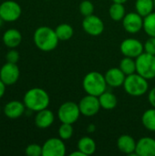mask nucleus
Here are the masks:
<instances>
[{
    "mask_svg": "<svg viewBox=\"0 0 155 156\" xmlns=\"http://www.w3.org/2000/svg\"><path fill=\"white\" fill-rule=\"evenodd\" d=\"M107 82L104 75L98 71H90L87 73L82 81L83 90L87 94L99 97L107 90Z\"/></svg>",
    "mask_w": 155,
    "mask_h": 156,
    "instance_id": "7ed1b4c3",
    "label": "nucleus"
},
{
    "mask_svg": "<svg viewBox=\"0 0 155 156\" xmlns=\"http://www.w3.org/2000/svg\"><path fill=\"white\" fill-rule=\"evenodd\" d=\"M96 147L97 146L95 141L89 136H84L78 142V149L86 156L93 154L96 152Z\"/></svg>",
    "mask_w": 155,
    "mask_h": 156,
    "instance_id": "412c9836",
    "label": "nucleus"
},
{
    "mask_svg": "<svg viewBox=\"0 0 155 156\" xmlns=\"http://www.w3.org/2000/svg\"><path fill=\"white\" fill-rule=\"evenodd\" d=\"M99 101H100V107L107 111L113 110L114 108H116V106L118 104V99H117L116 95L114 93H112L111 91H107V90L99 96Z\"/></svg>",
    "mask_w": 155,
    "mask_h": 156,
    "instance_id": "aec40b11",
    "label": "nucleus"
},
{
    "mask_svg": "<svg viewBox=\"0 0 155 156\" xmlns=\"http://www.w3.org/2000/svg\"><path fill=\"white\" fill-rule=\"evenodd\" d=\"M108 86L112 88H118L123 86L126 75L120 68H111L108 69L104 75Z\"/></svg>",
    "mask_w": 155,
    "mask_h": 156,
    "instance_id": "2eb2a0df",
    "label": "nucleus"
},
{
    "mask_svg": "<svg viewBox=\"0 0 155 156\" xmlns=\"http://www.w3.org/2000/svg\"><path fill=\"white\" fill-rule=\"evenodd\" d=\"M70 156H86L81 151H79V149H77V151H75V152H72L71 154H70Z\"/></svg>",
    "mask_w": 155,
    "mask_h": 156,
    "instance_id": "f704fd0d",
    "label": "nucleus"
},
{
    "mask_svg": "<svg viewBox=\"0 0 155 156\" xmlns=\"http://www.w3.org/2000/svg\"><path fill=\"white\" fill-rule=\"evenodd\" d=\"M33 40L36 47L44 52L54 50L59 42L55 29L49 27L42 26L37 27L33 35Z\"/></svg>",
    "mask_w": 155,
    "mask_h": 156,
    "instance_id": "f257e3e1",
    "label": "nucleus"
},
{
    "mask_svg": "<svg viewBox=\"0 0 155 156\" xmlns=\"http://www.w3.org/2000/svg\"><path fill=\"white\" fill-rule=\"evenodd\" d=\"M19 52L16 49V48H10V50L6 53L5 58L7 62H11V63H17L19 60Z\"/></svg>",
    "mask_w": 155,
    "mask_h": 156,
    "instance_id": "2f4dec72",
    "label": "nucleus"
},
{
    "mask_svg": "<svg viewBox=\"0 0 155 156\" xmlns=\"http://www.w3.org/2000/svg\"><path fill=\"white\" fill-rule=\"evenodd\" d=\"M122 26L128 33L136 34L143 28V17L137 12L128 13L122 19Z\"/></svg>",
    "mask_w": 155,
    "mask_h": 156,
    "instance_id": "ddd939ff",
    "label": "nucleus"
},
{
    "mask_svg": "<svg viewBox=\"0 0 155 156\" xmlns=\"http://www.w3.org/2000/svg\"><path fill=\"white\" fill-rule=\"evenodd\" d=\"M153 1H154V6H155V0H153Z\"/></svg>",
    "mask_w": 155,
    "mask_h": 156,
    "instance_id": "ea45409f",
    "label": "nucleus"
},
{
    "mask_svg": "<svg viewBox=\"0 0 155 156\" xmlns=\"http://www.w3.org/2000/svg\"><path fill=\"white\" fill-rule=\"evenodd\" d=\"M109 14L112 20L114 21H122L123 17L125 16V7L124 4H120V3H113L109 9Z\"/></svg>",
    "mask_w": 155,
    "mask_h": 156,
    "instance_id": "393cba45",
    "label": "nucleus"
},
{
    "mask_svg": "<svg viewBox=\"0 0 155 156\" xmlns=\"http://www.w3.org/2000/svg\"><path fill=\"white\" fill-rule=\"evenodd\" d=\"M144 52L155 55V37H149V38L144 42Z\"/></svg>",
    "mask_w": 155,
    "mask_h": 156,
    "instance_id": "7c9ffc66",
    "label": "nucleus"
},
{
    "mask_svg": "<svg viewBox=\"0 0 155 156\" xmlns=\"http://www.w3.org/2000/svg\"><path fill=\"white\" fill-rule=\"evenodd\" d=\"M79 107L80 113L86 117H92L96 115L99 112L100 109L101 108L100 104L99 97L90 94H87L79 101Z\"/></svg>",
    "mask_w": 155,
    "mask_h": 156,
    "instance_id": "9d476101",
    "label": "nucleus"
},
{
    "mask_svg": "<svg viewBox=\"0 0 155 156\" xmlns=\"http://www.w3.org/2000/svg\"><path fill=\"white\" fill-rule=\"evenodd\" d=\"M58 137L61 138L64 141L69 140L73 133H74V128L72 126V124L70 123H62L58 128Z\"/></svg>",
    "mask_w": 155,
    "mask_h": 156,
    "instance_id": "cd10ccee",
    "label": "nucleus"
},
{
    "mask_svg": "<svg viewBox=\"0 0 155 156\" xmlns=\"http://www.w3.org/2000/svg\"><path fill=\"white\" fill-rule=\"evenodd\" d=\"M136 60V72L143 78L153 80L155 78V55L143 52Z\"/></svg>",
    "mask_w": 155,
    "mask_h": 156,
    "instance_id": "39448f33",
    "label": "nucleus"
},
{
    "mask_svg": "<svg viewBox=\"0 0 155 156\" xmlns=\"http://www.w3.org/2000/svg\"><path fill=\"white\" fill-rule=\"evenodd\" d=\"M20 77V70L17 63L6 62L0 69V80L6 85L11 86L17 82Z\"/></svg>",
    "mask_w": 155,
    "mask_h": 156,
    "instance_id": "9b49d317",
    "label": "nucleus"
},
{
    "mask_svg": "<svg viewBox=\"0 0 155 156\" xmlns=\"http://www.w3.org/2000/svg\"><path fill=\"white\" fill-rule=\"evenodd\" d=\"M0 114H1V108H0Z\"/></svg>",
    "mask_w": 155,
    "mask_h": 156,
    "instance_id": "58836bf2",
    "label": "nucleus"
},
{
    "mask_svg": "<svg viewBox=\"0 0 155 156\" xmlns=\"http://www.w3.org/2000/svg\"><path fill=\"white\" fill-rule=\"evenodd\" d=\"M144 32L149 37H155V11L143 17V28Z\"/></svg>",
    "mask_w": 155,
    "mask_h": 156,
    "instance_id": "bb28decb",
    "label": "nucleus"
},
{
    "mask_svg": "<svg viewBox=\"0 0 155 156\" xmlns=\"http://www.w3.org/2000/svg\"><path fill=\"white\" fill-rule=\"evenodd\" d=\"M22 14L21 5L14 0H5L0 4V16L5 22H15Z\"/></svg>",
    "mask_w": 155,
    "mask_h": 156,
    "instance_id": "0eeeda50",
    "label": "nucleus"
},
{
    "mask_svg": "<svg viewBox=\"0 0 155 156\" xmlns=\"http://www.w3.org/2000/svg\"><path fill=\"white\" fill-rule=\"evenodd\" d=\"M56 34L59 39V41H67L70 39L74 35V29L71 25L67 23L59 24L55 28Z\"/></svg>",
    "mask_w": 155,
    "mask_h": 156,
    "instance_id": "5701e85b",
    "label": "nucleus"
},
{
    "mask_svg": "<svg viewBox=\"0 0 155 156\" xmlns=\"http://www.w3.org/2000/svg\"><path fill=\"white\" fill-rule=\"evenodd\" d=\"M148 100H149V102L152 105V107L155 108V87L149 91Z\"/></svg>",
    "mask_w": 155,
    "mask_h": 156,
    "instance_id": "473e14b6",
    "label": "nucleus"
},
{
    "mask_svg": "<svg viewBox=\"0 0 155 156\" xmlns=\"http://www.w3.org/2000/svg\"><path fill=\"white\" fill-rule=\"evenodd\" d=\"M95 130H96V126H95L94 124H90V125L88 126V128H87V131H88L89 133H93Z\"/></svg>",
    "mask_w": 155,
    "mask_h": 156,
    "instance_id": "c9c22d12",
    "label": "nucleus"
},
{
    "mask_svg": "<svg viewBox=\"0 0 155 156\" xmlns=\"http://www.w3.org/2000/svg\"><path fill=\"white\" fill-rule=\"evenodd\" d=\"M119 68L123 71L126 76L133 74L136 72V60L133 58L124 57L121 60Z\"/></svg>",
    "mask_w": 155,
    "mask_h": 156,
    "instance_id": "a878e982",
    "label": "nucleus"
},
{
    "mask_svg": "<svg viewBox=\"0 0 155 156\" xmlns=\"http://www.w3.org/2000/svg\"><path fill=\"white\" fill-rule=\"evenodd\" d=\"M154 8L153 0H136L135 2V10L143 17H145L153 12Z\"/></svg>",
    "mask_w": 155,
    "mask_h": 156,
    "instance_id": "4be33fe9",
    "label": "nucleus"
},
{
    "mask_svg": "<svg viewBox=\"0 0 155 156\" xmlns=\"http://www.w3.org/2000/svg\"><path fill=\"white\" fill-rule=\"evenodd\" d=\"M4 22H5V21H4V20L2 19V17L0 16V27H1L2 26H3V23H4Z\"/></svg>",
    "mask_w": 155,
    "mask_h": 156,
    "instance_id": "4c0bfd02",
    "label": "nucleus"
},
{
    "mask_svg": "<svg viewBox=\"0 0 155 156\" xmlns=\"http://www.w3.org/2000/svg\"><path fill=\"white\" fill-rule=\"evenodd\" d=\"M143 125L148 131L155 132V108L146 110L142 116Z\"/></svg>",
    "mask_w": 155,
    "mask_h": 156,
    "instance_id": "b1692460",
    "label": "nucleus"
},
{
    "mask_svg": "<svg viewBox=\"0 0 155 156\" xmlns=\"http://www.w3.org/2000/svg\"><path fill=\"white\" fill-rule=\"evenodd\" d=\"M55 121V115L52 111L47 109L41 110L37 112L35 116V124L39 129H48L49 128Z\"/></svg>",
    "mask_w": 155,
    "mask_h": 156,
    "instance_id": "a211bd4d",
    "label": "nucleus"
},
{
    "mask_svg": "<svg viewBox=\"0 0 155 156\" xmlns=\"http://www.w3.org/2000/svg\"><path fill=\"white\" fill-rule=\"evenodd\" d=\"M2 40L8 48H16L22 42V34L16 28H9L3 34Z\"/></svg>",
    "mask_w": 155,
    "mask_h": 156,
    "instance_id": "6ab92c4d",
    "label": "nucleus"
},
{
    "mask_svg": "<svg viewBox=\"0 0 155 156\" xmlns=\"http://www.w3.org/2000/svg\"><path fill=\"white\" fill-rule=\"evenodd\" d=\"M23 102L27 110L37 112L48 107L50 98L48 93L44 89L32 88L25 93Z\"/></svg>",
    "mask_w": 155,
    "mask_h": 156,
    "instance_id": "f03ea898",
    "label": "nucleus"
},
{
    "mask_svg": "<svg viewBox=\"0 0 155 156\" xmlns=\"http://www.w3.org/2000/svg\"><path fill=\"white\" fill-rule=\"evenodd\" d=\"M136 144L137 142L134 140V138L129 134H122L117 140L118 149L122 153L130 156L137 155V154L135 153Z\"/></svg>",
    "mask_w": 155,
    "mask_h": 156,
    "instance_id": "f3484780",
    "label": "nucleus"
},
{
    "mask_svg": "<svg viewBox=\"0 0 155 156\" xmlns=\"http://www.w3.org/2000/svg\"><path fill=\"white\" fill-rule=\"evenodd\" d=\"M66 151L64 140L59 137L49 138L42 145V156H64Z\"/></svg>",
    "mask_w": 155,
    "mask_h": 156,
    "instance_id": "6e6552de",
    "label": "nucleus"
},
{
    "mask_svg": "<svg viewBox=\"0 0 155 156\" xmlns=\"http://www.w3.org/2000/svg\"><path fill=\"white\" fill-rule=\"evenodd\" d=\"M79 12L83 16H88L93 14L94 12V5L90 0H84L79 4Z\"/></svg>",
    "mask_w": 155,
    "mask_h": 156,
    "instance_id": "c85d7f7f",
    "label": "nucleus"
},
{
    "mask_svg": "<svg viewBox=\"0 0 155 156\" xmlns=\"http://www.w3.org/2000/svg\"><path fill=\"white\" fill-rule=\"evenodd\" d=\"M26 106L23 101H10L4 107L5 115L11 120H16L21 117L26 111Z\"/></svg>",
    "mask_w": 155,
    "mask_h": 156,
    "instance_id": "dca6fc26",
    "label": "nucleus"
},
{
    "mask_svg": "<svg viewBox=\"0 0 155 156\" xmlns=\"http://www.w3.org/2000/svg\"><path fill=\"white\" fill-rule=\"evenodd\" d=\"M135 153L138 156H155V138H141L137 141Z\"/></svg>",
    "mask_w": 155,
    "mask_h": 156,
    "instance_id": "4468645a",
    "label": "nucleus"
},
{
    "mask_svg": "<svg viewBox=\"0 0 155 156\" xmlns=\"http://www.w3.org/2000/svg\"><path fill=\"white\" fill-rule=\"evenodd\" d=\"M80 111L79 103L73 101H66L62 103L58 110V118L62 123H75L79 116Z\"/></svg>",
    "mask_w": 155,
    "mask_h": 156,
    "instance_id": "423d86ee",
    "label": "nucleus"
},
{
    "mask_svg": "<svg viewBox=\"0 0 155 156\" xmlns=\"http://www.w3.org/2000/svg\"><path fill=\"white\" fill-rule=\"evenodd\" d=\"M26 154L28 156H41L42 155V146L37 144H31L26 147Z\"/></svg>",
    "mask_w": 155,
    "mask_h": 156,
    "instance_id": "c756f323",
    "label": "nucleus"
},
{
    "mask_svg": "<svg viewBox=\"0 0 155 156\" xmlns=\"http://www.w3.org/2000/svg\"><path fill=\"white\" fill-rule=\"evenodd\" d=\"M123 88L129 95L132 97H140L144 95L149 90L148 80L135 72L126 76Z\"/></svg>",
    "mask_w": 155,
    "mask_h": 156,
    "instance_id": "20e7f679",
    "label": "nucleus"
},
{
    "mask_svg": "<svg viewBox=\"0 0 155 156\" xmlns=\"http://www.w3.org/2000/svg\"><path fill=\"white\" fill-rule=\"evenodd\" d=\"M82 27L84 31L92 37H98L104 31V23L100 17L95 15L84 16L82 20Z\"/></svg>",
    "mask_w": 155,
    "mask_h": 156,
    "instance_id": "f8f14e48",
    "label": "nucleus"
},
{
    "mask_svg": "<svg viewBox=\"0 0 155 156\" xmlns=\"http://www.w3.org/2000/svg\"><path fill=\"white\" fill-rule=\"evenodd\" d=\"M128 0H112L113 3H120V4H124L126 3Z\"/></svg>",
    "mask_w": 155,
    "mask_h": 156,
    "instance_id": "e433bc0d",
    "label": "nucleus"
},
{
    "mask_svg": "<svg viewBox=\"0 0 155 156\" xmlns=\"http://www.w3.org/2000/svg\"><path fill=\"white\" fill-rule=\"evenodd\" d=\"M120 50L124 57L136 58L144 52V47L140 40L132 37H129L124 39L121 43Z\"/></svg>",
    "mask_w": 155,
    "mask_h": 156,
    "instance_id": "1a4fd4ad",
    "label": "nucleus"
},
{
    "mask_svg": "<svg viewBox=\"0 0 155 156\" xmlns=\"http://www.w3.org/2000/svg\"><path fill=\"white\" fill-rule=\"evenodd\" d=\"M5 87L6 85L0 80V99L3 98V96L5 95Z\"/></svg>",
    "mask_w": 155,
    "mask_h": 156,
    "instance_id": "72a5a7b5",
    "label": "nucleus"
}]
</instances>
